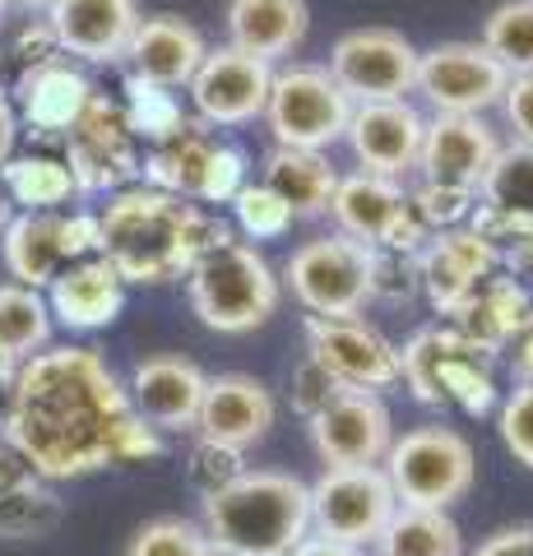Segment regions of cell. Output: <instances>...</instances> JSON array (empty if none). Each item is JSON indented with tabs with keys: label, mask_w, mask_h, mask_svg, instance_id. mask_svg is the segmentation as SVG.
Returning a JSON list of instances; mask_svg holds the SVG:
<instances>
[{
	"label": "cell",
	"mask_w": 533,
	"mask_h": 556,
	"mask_svg": "<svg viewBox=\"0 0 533 556\" xmlns=\"http://www.w3.org/2000/svg\"><path fill=\"white\" fill-rule=\"evenodd\" d=\"M98 237H102L98 255H107L126 283L158 288L191 274L195 260L214 241L228 237V228L204 214L195 200L167 195V190L153 186H126L102 204Z\"/></svg>",
	"instance_id": "7a4b0ae2"
},
{
	"label": "cell",
	"mask_w": 533,
	"mask_h": 556,
	"mask_svg": "<svg viewBox=\"0 0 533 556\" xmlns=\"http://www.w3.org/2000/svg\"><path fill=\"white\" fill-rule=\"evenodd\" d=\"M422 130L427 121L413 102L394 98V102H353L348 116V139L353 159L363 163V172H376V177H394L399 181L404 172L418 167L422 153Z\"/></svg>",
	"instance_id": "2e32d148"
},
{
	"label": "cell",
	"mask_w": 533,
	"mask_h": 556,
	"mask_svg": "<svg viewBox=\"0 0 533 556\" xmlns=\"http://www.w3.org/2000/svg\"><path fill=\"white\" fill-rule=\"evenodd\" d=\"M418 56L404 33L394 28H353L330 51V75L353 102H394L418 84Z\"/></svg>",
	"instance_id": "7c38bea8"
},
{
	"label": "cell",
	"mask_w": 533,
	"mask_h": 556,
	"mask_svg": "<svg viewBox=\"0 0 533 556\" xmlns=\"http://www.w3.org/2000/svg\"><path fill=\"white\" fill-rule=\"evenodd\" d=\"M330 214H334L343 237H353V241H363V247L376 251L390 237L394 223L408 214V195L394 177H376V172L357 167L353 177H339Z\"/></svg>",
	"instance_id": "484cf974"
},
{
	"label": "cell",
	"mask_w": 533,
	"mask_h": 556,
	"mask_svg": "<svg viewBox=\"0 0 533 556\" xmlns=\"http://www.w3.org/2000/svg\"><path fill=\"white\" fill-rule=\"evenodd\" d=\"M306 357L320 362L343 390L381 394L399 386V348L367 320L306 316Z\"/></svg>",
	"instance_id": "4fadbf2b"
},
{
	"label": "cell",
	"mask_w": 533,
	"mask_h": 556,
	"mask_svg": "<svg viewBox=\"0 0 533 556\" xmlns=\"http://www.w3.org/2000/svg\"><path fill=\"white\" fill-rule=\"evenodd\" d=\"M469 556H533V525H515V529H496L492 538L478 543Z\"/></svg>",
	"instance_id": "c3c4849f"
},
{
	"label": "cell",
	"mask_w": 533,
	"mask_h": 556,
	"mask_svg": "<svg viewBox=\"0 0 533 556\" xmlns=\"http://www.w3.org/2000/svg\"><path fill=\"white\" fill-rule=\"evenodd\" d=\"M288 556H363V552H357V547H343V543H334V538L312 533V538H302V543L292 547Z\"/></svg>",
	"instance_id": "f907efd6"
},
{
	"label": "cell",
	"mask_w": 533,
	"mask_h": 556,
	"mask_svg": "<svg viewBox=\"0 0 533 556\" xmlns=\"http://www.w3.org/2000/svg\"><path fill=\"white\" fill-rule=\"evenodd\" d=\"M14 380H20V367H10V362H0V437H5V427H10V408H14Z\"/></svg>",
	"instance_id": "816d5d0a"
},
{
	"label": "cell",
	"mask_w": 533,
	"mask_h": 556,
	"mask_svg": "<svg viewBox=\"0 0 533 556\" xmlns=\"http://www.w3.org/2000/svg\"><path fill=\"white\" fill-rule=\"evenodd\" d=\"M204 547H210V538H204L195 519L158 515L135 529L126 556H204Z\"/></svg>",
	"instance_id": "74e56055"
},
{
	"label": "cell",
	"mask_w": 533,
	"mask_h": 556,
	"mask_svg": "<svg viewBox=\"0 0 533 556\" xmlns=\"http://www.w3.org/2000/svg\"><path fill=\"white\" fill-rule=\"evenodd\" d=\"M533 311V298H529V288L520 283L515 274H487L483 283H478L469 292V302H464L450 325L459 329L464 339H473L483 353H502V348L515 339V329L524 325V316Z\"/></svg>",
	"instance_id": "4316f807"
},
{
	"label": "cell",
	"mask_w": 533,
	"mask_h": 556,
	"mask_svg": "<svg viewBox=\"0 0 533 556\" xmlns=\"http://www.w3.org/2000/svg\"><path fill=\"white\" fill-rule=\"evenodd\" d=\"M232 214H237V228H242L251 241H274V237H283L292 228V208L274 195L265 181H255V186L246 181L242 190H237Z\"/></svg>",
	"instance_id": "f35d334b"
},
{
	"label": "cell",
	"mask_w": 533,
	"mask_h": 556,
	"mask_svg": "<svg viewBox=\"0 0 533 556\" xmlns=\"http://www.w3.org/2000/svg\"><path fill=\"white\" fill-rule=\"evenodd\" d=\"M408 204H413V214H418V223H422L427 232H450V228H464V223H469L478 195H473V190H459V186H432V181H422L408 195Z\"/></svg>",
	"instance_id": "ab89813d"
},
{
	"label": "cell",
	"mask_w": 533,
	"mask_h": 556,
	"mask_svg": "<svg viewBox=\"0 0 533 556\" xmlns=\"http://www.w3.org/2000/svg\"><path fill=\"white\" fill-rule=\"evenodd\" d=\"M204 51L210 47H204L200 28L186 24L181 14H149V20H140V28H135L126 61H130V75L163 84V89H181V84L195 79Z\"/></svg>",
	"instance_id": "603a6c76"
},
{
	"label": "cell",
	"mask_w": 533,
	"mask_h": 556,
	"mask_svg": "<svg viewBox=\"0 0 533 556\" xmlns=\"http://www.w3.org/2000/svg\"><path fill=\"white\" fill-rule=\"evenodd\" d=\"M269 84H274L269 61H255L237 47H210L186 89H191V102L204 126H246V121L265 116Z\"/></svg>",
	"instance_id": "9a60e30c"
},
{
	"label": "cell",
	"mask_w": 533,
	"mask_h": 556,
	"mask_svg": "<svg viewBox=\"0 0 533 556\" xmlns=\"http://www.w3.org/2000/svg\"><path fill=\"white\" fill-rule=\"evenodd\" d=\"M376 556H464V533L450 510L399 506L385 533L376 538Z\"/></svg>",
	"instance_id": "1f68e13d"
},
{
	"label": "cell",
	"mask_w": 533,
	"mask_h": 556,
	"mask_svg": "<svg viewBox=\"0 0 533 556\" xmlns=\"http://www.w3.org/2000/svg\"><path fill=\"white\" fill-rule=\"evenodd\" d=\"M61 525L56 492L33 473L28 459L0 437V538H42Z\"/></svg>",
	"instance_id": "83f0119b"
},
{
	"label": "cell",
	"mask_w": 533,
	"mask_h": 556,
	"mask_svg": "<svg viewBox=\"0 0 533 556\" xmlns=\"http://www.w3.org/2000/svg\"><path fill=\"white\" fill-rule=\"evenodd\" d=\"M464 228H473L487 241L502 269H510V274L533 269V218L502 214V208H492V204H473V214H469Z\"/></svg>",
	"instance_id": "d590c367"
},
{
	"label": "cell",
	"mask_w": 533,
	"mask_h": 556,
	"mask_svg": "<svg viewBox=\"0 0 533 556\" xmlns=\"http://www.w3.org/2000/svg\"><path fill=\"white\" fill-rule=\"evenodd\" d=\"M496 431H502V445L515 455V464H524L533 473V386H515L502 408H496Z\"/></svg>",
	"instance_id": "b9f144b4"
},
{
	"label": "cell",
	"mask_w": 533,
	"mask_h": 556,
	"mask_svg": "<svg viewBox=\"0 0 533 556\" xmlns=\"http://www.w3.org/2000/svg\"><path fill=\"white\" fill-rule=\"evenodd\" d=\"M339 394H343V386L320 367V362H312V357H306L302 367L292 371V390H288V399H292V413H302L306 422H312L320 408H330Z\"/></svg>",
	"instance_id": "7bdbcfd3"
},
{
	"label": "cell",
	"mask_w": 533,
	"mask_h": 556,
	"mask_svg": "<svg viewBox=\"0 0 533 556\" xmlns=\"http://www.w3.org/2000/svg\"><path fill=\"white\" fill-rule=\"evenodd\" d=\"M348 116H353V98L339 89L334 75L325 65L292 61L283 70H274L265 121H269L274 144L279 149H316V153H325L334 139H343Z\"/></svg>",
	"instance_id": "8992f818"
},
{
	"label": "cell",
	"mask_w": 533,
	"mask_h": 556,
	"mask_svg": "<svg viewBox=\"0 0 533 556\" xmlns=\"http://www.w3.org/2000/svg\"><path fill=\"white\" fill-rule=\"evenodd\" d=\"M413 292H418V255L376 251V260H371V298L408 302Z\"/></svg>",
	"instance_id": "ee69618b"
},
{
	"label": "cell",
	"mask_w": 533,
	"mask_h": 556,
	"mask_svg": "<svg viewBox=\"0 0 533 556\" xmlns=\"http://www.w3.org/2000/svg\"><path fill=\"white\" fill-rule=\"evenodd\" d=\"M204 556H237V552H228V547H214V543H210V547H204Z\"/></svg>",
	"instance_id": "db71d44e"
},
{
	"label": "cell",
	"mask_w": 533,
	"mask_h": 556,
	"mask_svg": "<svg viewBox=\"0 0 533 556\" xmlns=\"http://www.w3.org/2000/svg\"><path fill=\"white\" fill-rule=\"evenodd\" d=\"M14 139H20V116H14V102L0 93V167L14 159Z\"/></svg>",
	"instance_id": "681fc988"
},
{
	"label": "cell",
	"mask_w": 533,
	"mask_h": 556,
	"mask_svg": "<svg viewBox=\"0 0 533 556\" xmlns=\"http://www.w3.org/2000/svg\"><path fill=\"white\" fill-rule=\"evenodd\" d=\"M47 306H51V320H61L65 329H79V334L107 329L126 311V278L112 269L107 255H89L56 274Z\"/></svg>",
	"instance_id": "7402d4cb"
},
{
	"label": "cell",
	"mask_w": 533,
	"mask_h": 556,
	"mask_svg": "<svg viewBox=\"0 0 533 556\" xmlns=\"http://www.w3.org/2000/svg\"><path fill=\"white\" fill-rule=\"evenodd\" d=\"M371 260L376 251L353 237H316L297 247L283 265V283L292 288L312 316L325 320H357L371 302Z\"/></svg>",
	"instance_id": "52a82bcc"
},
{
	"label": "cell",
	"mask_w": 533,
	"mask_h": 556,
	"mask_svg": "<svg viewBox=\"0 0 533 556\" xmlns=\"http://www.w3.org/2000/svg\"><path fill=\"white\" fill-rule=\"evenodd\" d=\"M126 121L135 135L153 139V144H163V139H172L186 116H181V102L172 98V89H163V84H149L140 75H126Z\"/></svg>",
	"instance_id": "8d00e7d4"
},
{
	"label": "cell",
	"mask_w": 533,
	"mask_h": 556,
	"mask_svg": "<svg viewBox=\"0 0 533 556\" xmlns=\"http://www.w3.org/2000/svg\"><path fill=\"white\" fill-rule=\"evenodd\" d=\"M496 153H502V144H496V130L483 116H432L422 130L418 172L432 186H459L478 195Z\"/></svg>",
	"instance_id": "ffe728a7"
},
{
	"label": "cell",
	"mask_w": 533,
	"mask_h": 556,
	"mask_svg": "<svg viewBox=\"0 0 533 556\" xmlns=\"http://www.w3.org/2000/svg\"><path fill=\"white\" fill-rule=\"evenodd\" d=\"M510 70L483 42H441L418 56V89L436 116H483L506 98Z\"/></svg>",
	"instance_id": "30bf717a"
},
{
	"label": "cell",
	"mask_w": 533,
	"mask_h": 556,
	"mask_svg": "<svg viewBox=\"0 0 533 556\" xmlns=\"http://www.w3.org/2000/svg\"><path fill=\"white\" fill-rule=\"evenodd\" d=\"M10 218H14V200H10V190H5V181H0V237H5V228H10Z\"/></svg>",
	"instance_id": "f5cc1de1"
},
{
	"label": "cell",
	"mask_w": 533,
	"mask_h": 556,
	"mask_svg": "<svg viewBox=\"0 0 533 556\" xmlns=\"http://www.w3.org/2000/svg\"><path fill=\"white\" fill-rule=\"evenodd\" d=\"M102 251L98 214H14L5 237H0V255L14 283L24 288H51L61 269L79 265Z\"/></svg>",
	"instance_id": "9c48e42d"
},
{
	"label": "cell",
	"mask_w": 533,
	"mask_h": 556,
	"mask_svg": "<svg viewBox=\"0 0 533 556\" xmlns=\"http://www.w3.org/2000/svg\"><path fill=\"white\" fill-rule=\"evenodd\" d=\"M242 186H246V153L237 149V144H218V149H214V163H210V177H204L200 200H204V204H232Z\"/></svg>",
	"instance_id": "f6af8a7d"
},
{
	"label": "cell",
	"mask_w": 533,
	"mask_h": 556,
	"mask_svg": "<svg viewBox=\"0 0 533 556\" xmlns=\"http://www.w3.org/2000/svg\"><path fill=\"white\" fill-rule=\"evenodd\" d=\"M5 441L42 482L89 478L98 468L163 455V431L130 408L126 386L93 348H42L14 380Z\"/></svg>",
	"instance_id": "6da1fadb"
},
{
	"label": "cell",
	"mask_w": 533,
	"mask_h": 556,
	"mask_svg": "<svg viewBox=\"0 0 533 556\" xmlns=\"http://www.w3.org/2000/svg\"><path fill=\"white\" fill-rule=\"evenodd\" d=\"M502 357L515 376V386H533V311L524 316V325L515 329V339L502 348Z\"/></svg>",
	"instance_id": "7dc6e473"
},
{
	"label": "cell",
	"mask_w": 533,
	"mask_h": 556,
	"mask_svg": "<svg viewBox=\"0 0 533 556\" xmlns=\"http://www.w3.org/2000/svg\"><path fill=\"white\" fill-rule=\"evenodd\" d=\"M5 5H10V0H0V24H5Z\"/></svg>",
	"instance_id": "9f6ffc18"
},
{
	"label": "cell",
	"mask_w": 533,
	"mask_h": 556,
	"mask_svg": "<svg viewBox=\"0 0 533 556\" xmlns=\"http://www.w3.org/2000/svg\"><path fill=\"white\" fill-rule=\"evenodd\" d=\"M214 149H218V139H210V130H204L200 121H186L172 139L149 149V159L140 163V177H144V186L167 190V195L200 200L204 177H210V163H214Z\"/></svg>",
	"instance_id": "f546056e"
},
{
	"label": "cell",
	"mask_w": 533,
	"mask_h": 556,
	"mask_svg": "<svg viewBox=\"0 0 533 556\" xmlns=\"http://www.w3.org/2000/svg\"><path fill=\"white\" fill-rule=\"evenodd\" d=\"M496 269L502 265H496L492 247L473 228L432 232L427 247L418 251V288L427 292L436 316H455V311L469 302V292Z\"/></svg>",
	"instance_id": "44dd1931"
},
{
	"label": "cell",
	"mask_w": 533,
	"mask_h": 556,
	"mask_svg": "<svg viewBox=\"0 0 533 556\" xmlns=\"http://www.w3.org/2000/svg\"><path fill=\"white\" fill-rule=\"evenodd\" d=\"M51 343V306L24 283H0V362L24 367Z\"/></svg>",
	"instance_id": "4dcf8cb0"
},
{
	"label": "cell",
	"mask_w": 533,
	"mask_h": 556,
	"mask_svg": "<svg viewBox=\"0 0 533 556\" xmlns=\"http://www.w3.org/2000/svg\"><path fill=\"white\" fill-rule=\"evenodd\" d=\"M312 28L306 0H228V47L246 51L255 61H279L302 47Z\"/></svg>",
	"instance_id": "d4e9b609"
},
{
	"label": "cell",
	"mask_w": 533,
	"mask_h": 556,
	"mask_svg": "<svg viewBox=\"0 0 533 556\" xmlns=\"http://www.w3.org/2000/svg\"><path fill=\"white\" fill-rule=\"evenodd\" d=\"M186 292H191V311L200 316V325L214 329V334H251L279 311L283 298L269 260L246 241H237L232 232L214 241L191 265Z\"/></svg>",
	"instance_id": "277c9868"
},
{
	"label": "cell",
	"mask_w": 533,
	"mask_h": 556,
	"mask_svg": "<svg viewBox=\"0 0 533 556\" xmlns=\"http://www.w3.org/2000/svg\"><path fill=\"white\" fill-rule=\"evenodd\" d=\"M200 529L237 556H288L312 538V482L279 468H246L237 482L200 501Z\"/></svg>",
	"instance_id": "3957f363"
},
{
	"label": "cell",
	"mask_w": 533,
	"mask_h": 556,
	"mask_svg": "<svg viewBox=\"0 0 533 556\" xmlns=\"http://www.w3.org/2000/svg\"><path fill=\"white\" fill-rule=\"evenodd\" d=\"M381 468L394 486V496H399V506H413V510H450L478 482V459L469 437L441 422L394 437Z\"/></svg>",
	"instance_id": "5b68a950"
},
{
	"label": "cell",
	"mask_w": 533,
	"mask_h": 556,
	"mask_svg": "<svg viewBox=\"0 0 533 556\" xmlns=\"http://www.w3.org/2000/svg\"><path fill=\"white\" fill-rule=\"evenodd\" d=\"M265 186L292 208V218H325L334 204V190H339V172L316 149L274 144L265 159Z\"/></svg>",
	"instance_id": "f1b7e54d"
},
{
	"label": "cell",
	"mask_w": 533,
	"mask_h": 556,
	"mask_svg": "<svg viewBox=\"0 0 533 556\" xmlns=\"http://www.w3.org/2000/svg\"><path fill=\"white\" fill-rule=\"evenodd\" d=\"M10 200L24 204V214H56V208L75 195V177L65 159H47V153H24L0 167Z\"/></svg>",
	"instance_id": "d6a6232c"
},
{
	"label": "cell",
	"mask_w": 533,
	"mask_h": 556,
	"mask_svg": "<svg viewBox=\"0 0 533 556\" xmlns=\"http://www.w3.org/2000/svg\"><path fill=\"white\" fill-rule=\"evenodd\" d=\"M65 167L75 177V195H98V190H122L140 177V153H135V130L126 108L93 93L84 116L65 135Z\"/></svg>",
	"instance_id": "8fae6325"
},
{
	"label": "cell",
	"mask_w": 533,
	"mask_h": 556,
	"mask_svg": "<svg viewBox=\"0 0 533 556\" xmlns=\"http://www.w3.org/2000/svg\"><path fill=\"white\" fill-rule=\"evenodd\" d=\"M242 473H246V464H242V455H237V450H228V445L195 441L191 455H186V482H191L195 492H200V501L214 496V492H223V486L237 482Z\"/></svg>",
	"instance_id": "60d3db41"
},
{
	"label": "cell",
	"mask_w": 533,
	"mask_h": 556,
	"mask_svg": "<svg viewBox=\"0 0 533 556\" xmlns=\"http://www.w3.org/2000/svg\"><path fill=\"white\" fill-rule=\"evenodd\" d=\"M14 93H20L24 121L38 135H71V126L93 102V84L84 79L75 65L51 56V61L28 65L20 75V84H14Z\"/></svg>",
	"instance_id": "cb8c5ba5"
},
{
	"label": "cell",
	"mask_w": 533,
	"mask_h": 556,
	"mask_svg": "<svg viewBox=\"0 0 533 556\" xmlns=\"http://www.w3.org/2000/svg\"><path fill=\"white\" fill-rule=\"evenodd\" d=\"M399 510L385 468H325L312 482V533L343 547H376Z\"/></svg>",
	"instance_id": "ba28073f"
},
{
	"label": "cell",
	"mask_w": 533,
	"mask_h": 556,
	"mask_svg": "<svg viewBox=\"0 0 533 556\" xmlns=\"http://www.w3.org/2000/svg\"><path fill=\"white\" fill-rule=\"evenodd\" d=\"M483 47L510 70V79L533 75V0H502L483 24Z\"/></svg>",
	"instance_id": "836d02e7"
},
{
	"label": "cell",
	"mask_w": 533,
	"mask_h": 556,
	"mask_svg": "<svg viewBox=\"0 0 533 556\" xmlns=\"http://www.w3.org/2000/svg\"><path fill=\"white\" fill-rule=\"evenodd\" d=\"M502 108H506V121L515 130V144H533V75H515L506 84Z\"/></svg>",
	"instance_id": "bcb514c9"
},
{
	"label": "cell",
	"mask_w": 533,
	"mask_h": 556,
	"mask_svg": "<svg viewBox=\"0 0 533 556\" xmlns=\"http://www.w3.org/2000/svg\"><path fill=\"white\" fill-rule=\"evenodd\" d=\"M14 5H28L33 10V5H51V0H14Z\"/></svg>",
	"instance_id": "11a10c76"
},
{
	"label": "cell",
	"mask_w": 533,
	"mask_h": 556,
	"mask_svg": "<svg viewBox=\"0 0 533 556\" xmlns=\"http://www.w3.org/2000/svg\"><path fill=\"white\" fill-rule=\"evenodd\" d=\"M140 20L144 14L135 0H51L47 5V28L56 47L93 65L126 61Z\"/></svg>",
	"instance_id": "ac0fdd59"
},
{
	"label": "cell",
	"mask_w": 533,
	"mask_h": 556,
	"mask_svg": "<svg viewBox=\"0 0 533 556\" xmlns=\"http://www.w3.org/2000/svg\"><path fill=\"white\" fill-rule=\"evenodd\" d=\"M274 413H279V408H274V394H269L265 380L242 376V371L210 376L195 437L214 441V445H228V450H237V455H246L251 445H261L269 437Z\"/></svg>",
	"instance_id": "d6986e66"
},
{
	"label": "cell",
	"mask_w": 533,
	"mask_h": 556,
	"mask_svg": "<svg viewBox=\"0 0 533 556\" xmlns=\"http://www.w3.org/2000/svg\"><path fill=\"white\" fill-rule=\"evenodd\" d=\"M204 386H210V376H204L191 357L153 353L144 362H135L126 394H130V408L140 413L153 431H195Z\"/></svg>",
	"instance_id": "e0dca14e"
},
{
	"label": "cell",
	"mask_w": 533,
	"mask_h": 556,
	"mask_svg": "<svg viewBox=\"0 0 533 556\" xmlns=\"http://www.w3.org/2000/svg\"><path fill=\"white\" fill-rule=\"evenodd\" d=\"M306 427L325 468H381L394 445V417L385 399L367 390H343Z\"/></svg>",
	"instance_id": "5bb4252c"
},
{
	"label": "cell",
	"mask_w": 533,
	"mask_h": 556,
	"mask_svg": "<svg viewBox=\"0 0 533 556\" xmlns=\"http://www.w3.org/2000/svg\"><path fill=\"white\" fill-rule=\"evenodd\" d=\"M478 195H483V204L502 208V214L533 218V144H506L496 153Z\"/></svg>",
	"instance_id": "e575fe53"
}]
</instances>
